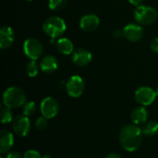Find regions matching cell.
I'll return each mask as SVG.
<instances>
[{
    "instance_id": "cell-1",
    "label": "cell",
    "mask_w": 158,
    "mask_h": 158,
    "mask_svg": "<svg viewBox=\"0 0 158 158\" xmlns=\"http://www.w3.org/2000/svg\"><path fill=\"white\" fill-rule=\"evenodd\" d=\"M142 129L135 124H128L122 127L119 131V143L121 146L128 152L137 151L143 141Z\"/></svg>"
},
{
    "instance_id": "cell-2",
    "label": "cell",
    "mask_w": 158,
    "mask_h": 158,
    "mask_svg": "<svg viewBox=\"0 0 158 158\" xmlns=\"http://www.w3.org/2000/svg\"><path fill=\"white\" fill-rule=\"evenodd\" d=\"M26 103V94L19 87H8L3 94V104L6 107L14 109L23 106Z\"/></svg>"
},
{
    "instance_id": "cell-3",
    "label": "cell",
    "mask_w": 158,
    "mask_h": 158,
    "mask_svg": "<svg viewBox=\"0 0 158 158\" xmlns=\"http://www.w3.org/2000/svg\"><path fill=\"white\" fill-rule=\"evenodd\" d=\"M43 30L44 33L51 39H56L65 33L67 30V24L60 17H49L44 20L43 24Z\"/></svg>"
},
{
    "instance_id": "cell-4",
    "label": "cell",
    "mask_w": 158,
    "mask_h": 158,
    "mask_svg": "<svg viewBox=\"0 0 158 158\" xmlns=\"http://www.w3.org/2000/svg\"><path fill=\"white\" fill-rule=\"evenodd\" d=\"M134 19L140 25H151L153 24L158 17L157 11L150 6L145 5H141L139 6H136L134 10Z\"/></svg>"
},
{
    "instance_id": "cell-5",
    "label": "cell",
    "mask_w": 158,
    "mask_h": 158,
    "mask_svg": "<svg viewBox=\"0 0 158 158\" xmlns=\"http://www.w3.org/2000/svg\"><path fill=\"white\" fill-rule=\"evenodd\" d=\"M23 51L30 60H38L44 53V47L41 42L35 38H28L23 44Z\"/></svg>"
},
{
    "instance_id": "cell-6",
    "label": "cell",
    "mask_w": 158,
    "mask_h": 158,
    "mask_svg": "<svg viewBox=\"0 0 158 158\" xmlns=\"http://www.w3.org/2000/svg\"><path fill=\"white\" fill-rule=\"evenodd\" d=\"M85 90V83L81 77L78 75L71 76L66 83L67 94L72 98L80 97Z\"/></svg>"
},
{
    "instance_id": "cell-7",
    "label": "cell",
    "mask_w": 158,
    "mask_h": 158,
    "mask_svg": "<svg viewBox=\"0 0 158 158\" xmlns=\"http://www.w3.org/2000/svg\"><path fill=\"white\" fill-rule=\"evenodd\" d=\"M134 97L138 104L143 106H148L152 105L156 100V91L153 90L152 88L147 86H143L136 90L134 94Z\"/></svg>"
},
{
    "instance_id": "cell-8",
    "label": "cell",
    "mask_w": 158,
    "mask_h": 158,
    "mask_svg": "<svg viewBox=\"0 0 158 158\" xmlns=\"http://www.w3.org/2000/svg\"><path fill=\"white\" fill-rule=\"evenodd\" d=\"M12 129L16 135L25 137L31 131V121L29 117L25 115H18L12 121Z\"/></svg>"
},
{
    "instance_id": "cell-9",
    "label": "cell",
    "mask_w": 158,
    "mask_h": 158,
    "mask_svg": "<svg viewBox=\"0 0 158 158\" xmlns=\"http://www.w3.org/2000/svg\"><path fill=\"white\" fill-rule=\"evenodd\" d=\"M40 110L43 117L46 118L47 119L53 118L58 114L59 111L58 102L53 97H46L41 102Z\"/></svg>"
},
{
    "instance_id": "cell-10",
    "label": "cell",
    "mask_w": 158,
    "mask_h": 158,
    "mask_svg": "<svg viewBox=\"0 0 158 158\" xmlns=\"http://www.w3.org/2000/svg\"><path fill=\"white\" fill-rule=\"evenodd\" d=\"M123 36L130 42L137 43L143 36V29L139 24H128L123 28Z\"/></svg>"
},
{
    "instance_id": "cell-11",
    "label": "cell",
    "mask_w": 158,
    "mask_h": 158,
    "mask_svg": "<svg viewBox=\"0 0 158 158\" xmlns=\"http://www.w3.org/2000/svg\"><path fill=\"white\" fill-rule=\"evenodd\" d=\"M71 56L72 62L77 67H85L88 64H90L93 59L92 53L84 48H78L74 50Z\"/></svg>"
},
{
    "instance_id": "cell-12",
    "label": "cell",
    "mask_w": 158,
    "mask_h": 158,
    "mask_svg": "<svg viewBox=\"0 0 158 158\" xmlns=\"http://www.w3.org/2000/svg\"><path fill=\"white\" fill-rule=\"evenodd\" d=\"M100 24V19L95 14H86L80 20V27L82 31L91 32L95 31Z\"/></svg>"
},
{
    "instance_id": "cell-13",
    "label": "cell",
    "mask_w": 158,
    "mask_h": 158,
    "mask_svg": "<svg viewBox=\"0 0 158 158\" xmlns=\"http://www.w3.org/2000/svg\"><path fill=\"white\" fill-rule=\"evenodd\" d=\"M39 65H40V69L43 72H44L46 74H51L57 69L58 61L56 56L47 55L41 58Z\"/></svg>"
},
{
    "instance_id": "cell-14",
    "label": "cell",
    "mask_w": 158,
    "mask_h": 158,
    "mask_svg": "<svg viewBox=\"0 0 158 158\" xmlns=\"http://www.w3.org/2000/svg\"><path fill=\"white\" fill-rule=\"evenodd\" d=\"M14 31L9 26H3L0 29V48L6 49L14 43Z\"/></svg>"
},
{
    "instance_id": "cell-15",
    "label": "cell",
    "mask_w": 158,
    "mask_h": 158,
    "mask_svg": "<svg viewBox=\"0 0 158 158\" xmlns=\"http://www.w3.org/2000/svg\"><path fill=\"white\" fill-rule=\"evenodd\" d=\"M14 144V136L12 132L6 130H3L0 132V153L1 155L7 154Z\"/></svg>"
},
{
    "instance_id": "cell-16",
    "label": "cell",
    "mask_w": 158,
    "mask_h": 158,
    "mask_svg": "<svg viewBox=\"0 0 158 158\" xmlns=\"http://www.w3.org/2000/svg\"><path fill=\"white\" fill-rule=\"evenodd\" d=\"M149 117V112L147 110V108L143 106H140L135 107L132 112H131V120L133 122V124L135 125H141V124H144L147 122Z\"/></svg>"
},
{
    "instance_id": "cell-17",
    "label": "cell",
    "mask_w": 158,
    "mask_h": 158,
    "mask_svg": "<svg viewBox=\"0 0 158 158\" xmlns=\"http://www.w3.org/2000/svg\"><path fill=\"white\" fill-rule=\"evenodd\" d=\"M56 48L57 50L65 56L72 55L74 52V44L69 38H59L56 41Z\"/></svg>"
},
{
    "instance_id": "cell-18",
    "label": "cell",
    "mask_w": 158,
    "mask_h": 158,
    "mask_svg": "<svg viewBox=\"0 0 158 158\" xmlns=\"http://www.w3.org/2000/svg\"><path fill=\"white\" fill-rule=\"evenodd\" d=\"M142 132L144 136L153 137L158 133V122L156 121H150L143 124L142 128Z\"/></svg>"
},
{
    "instance_id": "cell-19",
    "label": "cell",
    "mask_w": 158,
    "mask_h": 158,
    "mask_svg": "<svg viewBox=\"0 0 158 158\" xmlns=\"http://www.w3.org/2000/svg\"><path fill=\"white\" fill-rule=\"evenodd\" d=\"M39 69H40V65H38L36 60H30L26 66V72L29 77L34 78L38 75Z\"/></svg>"
},
{
    "instance_id": "cell-20",
    "label": "cell",
    "mask_w": 158,
    "mask_h": 158,
    "mask_svg": "<svg viewBox=\"0 0 158 158\" xmlns=\"http://www.w3.org/2000/svg\"><path fill=\"white\" fill-rule=\"evenodd\" d=\"M0 116H1V122L3 124H6V123L12 122L13 119H14L13 118V113H12L11 108L6 107V106L1 109Z\"/></svg>"
},
{
    "instance_id": "cell-21",
    "label": "cell",
    "mask_w": 158,
    "mask_h": 158,
    "mask_svg": "<svg viewBox=\"0 0 158 158\" xmlns=\"http://www.w3.org/2000/svg\"><path fill=\"white\" fill-rule=\"evenodd\" d=\"M36 111V104L33 101H28L26 102L22 106V114L30 117L32 116Z\"/></svg>"
},
{
    "instance_id": "cell-22",
    "label": "cell",
    "mask_w": 158,
    "mask_h": 158,
    "mask_svg": "<svg viewBox=\"0 0 158 158\" xmlns=\"http://www.w3.org/2000/svg\"><path fill=\"white\" fill-rule=\"evenodd\" d=\"M68 4V0H49L48 6L54 11H58L63 9Z\"/></svg>"
},
{
    "instance_id": "cell-23",
    "label": "cell",
    "mask_w": 158,
    "mask_h": 158,
    "mask_svg": "<svg viewBox=\"0 0 158 158\" xmlns=\"http://www.w3.org/2000/svg\"><path fill=\"white\" fill-rule=\"evenodd\" d=\"M48 126V120L44 117H40L35 121V127L39 131H44Z\"/></svg>"
},
{
    "instance_id": "cell-24",
    "label": "cell",
    "mask_w": 158,
    "mask_h": 158,
    "mask_svg": "<svg viewBox=\"0 0 158 158\" xmlns=\"http://www.w3.org/2000/svg\"><path fill=\"white\" fill-rule=\"evenodd\" d=\"M23 158H43V156L36 150H28L24 153Z\"/></svg>"
},
{
    "instance_id": "cell-25",
    "label": "cell",
    "mask_w": 158,
    "mask_h": 158,
    "mask_svg": "<svg viewBox=\"0 0 158 158\" xmlns=\"http://www.w3.org/2000/svg\"><path fill=\"white\" fill-rule=\"evenodd\" d=\"M150 47H151V50L153 52L157 53L158 54V37L152 40V42L150 44Z\"/></svg>"
},
{
    "instance_id": "cell-26",
    "label": "cell",
    "mask_w": 158,
    "mask_h": 158,
    "mask_svg": "<svg viewBox=\"0 0 158 158\" xmlns=\"http://www.w3.org/2000/svg\"><path fill=\"white\" fill-rule=\"evenodd\" d=\"M6 158H23V156H22L19 152L12 151V152L7 153V155H6Z\"/></svg>"
},
{
    "instance_id": "cell-27",
    "label": "cell",
    "mask_w": 158,
    "mask_h": 158,
    "mask_svg": "<svg viewBox=\"0 0 158 158\" xmlns=\"http://www.w3.org/2000/svg\"><path fill=\"white\" fill-rule=\"evenodd\" d=\"M129 2L134 6H139L143 5V0H129Z\"/></svg>"
},
{
    "instance_id": "cell-28",
    "label": "cell",
    "mask_w": 158,
    "mask_h": 158,
    "mask_svg": "<svg viewBox=\"0 0 158 158\" xmlns=\"http://www.w3.org/2000/svg\"><path fill=\"white\" fill-rule=\"evenodd\" d=\"M114 34H115V37H117V38H118L120 36H123V30L118 29V30H116V31H115Z\"/></svg>"
},
{
    "instance_id": "cell-29",
    "label": "cell",
    "mask_w": 158,
    "mask_h": 158,
    "mask_svg": "<svg viewBox=\"0 0 158 158\" xmlns=\"http://www.w3.org/2000/svg\"><path fill=\"white\" fill-rule=\"evenodd\" d=\"M106 158H122V157H121V156H120L118 154H116V153H111V154L107 155Z\"/></svg>"
},
{
    "instance_id": "cell-30",
    "label": "cell",
    "mask_w": 158,
    "mask_h": 158,
    "mask_svg": "<svg viewBox=\"0 0 158 158\" xmlns=\"http://www.w3.org/2000/svg\"><path fill=\"white\" fill-rule=\"evenodd\" d=\"M43 158H52V156L49 154H45V155L43 156Z\"/></svg>"
},
{
    "instance_id": "cell-31",
    "label": "cell",
    "mask_w": 158,
    "mask_h": 158,
    "mask_svg": "<svg viewBox=\"0 0 158 158\" xmlns=\"http://www.w3.org/2000/svg\"><path fill=\"white\" fill-rule=\"evenodd\" d=\"M155 91H156V96H158V86H157V87H156V89Z\"/></svg>"
},
{
    "instance_id": "cell-32",
    "label": "cell",
    "mask_w": 158,
    "mask_h": 158,
    "mask_svg": "<svg viewBox=\"0 0 158 158\" xmlns=\"http://www.w3.org/2000/svg\"><path fill=\"white\" fill-rule=\"evenodd\" d=\"M27 1H32V0H27Z\"/></svg>"
},
{
    "instance_id": "cell-33",
    "label": "cell",
    "mask_w": 158,
    "mask_h": 158,
    "mask_svg": "<svg viewBox=\"0 0 158 158\" xmlns=\"http://www.w3.org/2000/svg\"><path fill=\"white\" fill-rule=\"evenodd\" d=\"M0 158H2V157H0Z\"/></svg>"
}]
</instances>
